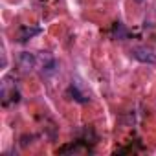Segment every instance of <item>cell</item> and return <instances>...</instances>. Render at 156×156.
I'll use <instances>...</instances> for the list:
<instances>
[{
	"label": "cell",
	"instance_id": "cell-1",
	"mask_svg": "<svg viewBox=\"0 0 156 156\" xmlns=\"http://www.w3.org/2000/svg\"><path fill=\"white\" fill-rule=\"evenodd\" d=\"M19 101H20V92L15 87H9V79H6L2 83V105L8 107V105H15Z\"/></svg>",
	"mask_w": 156,
	"mask_h": 156
},
{
	"label": "cell",
	"instance_id": "cell-2",
	"mask_svg": "<svg viewBox=\"0 0 156 156\" xmlns=\"http://www.w3.org/2000/svg\"><path fill=\"white\" fill-rule=\"evenodd\" d=\"M132 57L138 59L140 62L143 64H156V53L151 50V48H143V46H138V48H132Z\"/></svg>",
	"mask_w": 156,
	"mask_h": 156
},
{
	"label": "cell",
	"instance_id": "cell-3",
	"mask_svg": "<svg viewBox=\"0 0 156 156\" xmlns=\"http://www.w3.org/2000/svg\"><path fill=\"white\" fill-rule=\"evenodd\" d=\"M35 64H37V57H35L33 53H30V51H22V53L19 55V66H20V70L30 72V70L35 68Z\"/></svg>",
	"mask_w": 156,
	"mask_h": 156
},
{
	"label": "cell",
	"instance_id": "cell-4",
	"mask_svg": "<svg viewBox=\"0 0 156 156\" xmlns=\"http://www.w3.org/2000/svg\"><path fill=\"white\" fill-rule=\"evenodd\" d=\"M55 68H57V61H55L51 55H42V62H41L42 73H44V75H50V73L55 72Z\"/></svg>",
	"mask_w": 156,
	"mask_h": 156
},
{
	"label": "cell",
	"instance_id": "cell-5",
	"mask_svg": "<svg viewBox=\"0 0 156 156\" xmlns=\"http://www.w3.org/2000/svg\"><path fill=\"white\" fill-rule=\"evenodd\" d=\"M39 33H41V30H39V28L22 26V28L19 30V42H26V41H30L31 37H35V35H39Z\"/></svg>",
	"mask_w": 156,
	"mask_h": 156
},
{
	"label": "cell",
	"instance_id": "cell-6",
	"mask_svg": "<svg viewBox=\"0 0 156 156\" xmlns=\"http://www.w3.org/2000/svg\"><path fill=\"white\" fill-rule=\"evenodd\" d=\"M68 94H70L77 103H87V101H88V98H87L85 94H81L79 88H77L75 85H70V87H68Z\"/></svg>",
	"mask_w": 156,
	"mask_h": 156
},
{
	"label": "cell",
	"instance_id": "cell-7",
	"mask_svg": "<svg viewBox=\"0 0 156 156\" xmlns=\"http://www.w3.org/2000/svg\"><path fill=\"white\" fill-rule=\"evenodd\" d=\"M112 33H114V37H118V39H123V37L127 35V31H125V28H123V24H121V22H116V24H114Z\"/></svg>",
	"mask_w": 156,
	"mask_h": 156
},
{
	"label": "cell",
	"instance_id": "cell-8",
	"mask_svg": "<svg viewBox=\"0 0 156 156\" xmlns=\"http://www.w3.org/2000/svg\"><path fill=\"white\" fill-rule=\"evenodd\" d=\"M44 2H50V0H44Z\"/></svg>",
	"mask_w": 156,
	"mask_h": 156
}]
</instances>
